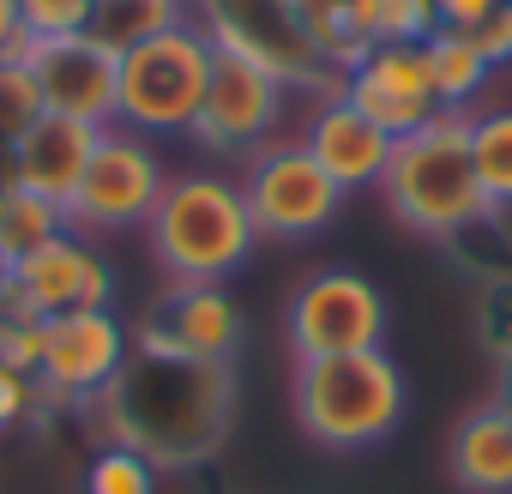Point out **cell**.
<instances>
[{
	"mask_svg": "<svg viewBox=\"0 0 512 494\" xmlns=\"http://www.w3.org/2000/svg\"><path fill=\"white\" fill-rule=\"evenodd\" d=\"M235 410L229 362H175L133 350L103 392L109 446H133L151 464H199L223 446Z\"/></svg>",
	"mask_w": 512,
	"mask_h": 494,
	"instance_id": "6da1fadb",
	"label": "cell"
},
{
	"mask_svg": "<svg viewBox=\"0 0 512 494\" xmlns=\"http://www.w3.org/2000/svg\"><path fill=\"white\" fill-rule=\"evenodd\" d=\"M380 193H386V205H392V217L404 229L434 235V241H458L476 223H488L494 205H488V193L476 181L470 109H440L434 121H422L416 133H404L392 145Z\"/></svg>",
	"mask_w": 512,
	"mask_h": 494,
	"instance_id": "7a4b0ae2",
	"label": "cell"
},
{
	"mask_svg": "<svg viewBox=\"0 0 512 494\" xmlns=\"http://www.w3.org/2000/svg\"><path fill=\"white\" fill-rule=\"evenodd\" d=\"M151 254L175 284H223L229 272L247 266V254L260 247V223L247 211L241 181L193 169L175 175L151 211Z\"/></svg>",
	"mask_w": 512,
	"mask_h": 494,
	"instance_id": "3957f363",
	"label": "cell"
},
{
	"mask_svg": "<svg viewBox=\"0 0 512 494\" xmlns=\"http://www.w3.org/2000/svg\"><path fill=\"white\" fill-rule=\"evenodd\" d=\"M404 368L386 350H350L296 362V422L314 446L362 452L398 434L404 422Z\"/></svg>",
	"mask_w": 512,
	"mask_h": 494,
	"instance_id": "277c9868",
	"label": "cell"
},
{
	"mask_svg": "<svg viewBox=\"0 0 512 494\" xmlns=\"http://www.w3.org/2000/svg\"><path fill=\"white\" fill-rule=\"evenodd\" d=\"M211 37L181 19L133 49H121V85H115V121L133 133H193L211 85Z\"/></svg>",
	"mask_w": 512,
	"mask_h": 494,
	"instance_id": "5b68a950",
	"label": "cell"
},
{
	"mask_svg": "<svg viewBox=\"0 0 512 494\" xmlns=\"http://www.w3.org/2000/svg\"><path fill=\"white\" fill-rule=\"evenodd\" d=\"M199 13L193 25L217 43V49H235L247 55L253 67H266L284 91L302 85L314 97H338V73L314 55L302 19H296V0H187Z\"/></svg>",
	"mask_w": 512,
	"mask_h": 494,
	"instance_id": "8992f818",
	"label": "cell"
},
{
	"mask_svg": "<svg viewBox=\"0 0 512 494\" xmlns=\"http://www.w3.org/2000/svg\"><path fill=\"white\" fill-rule=\"evenodd\" d=\"M284 338L296 362H320V356H350V350H380L386 344V296L344 266L308 272L290 290L284 308Z\"/></svg>",
	"mask_w": 512,
	"mask_h": 494,
	"instance_id": "52a82bcc",
	"label": "cell"
},
{
	"mask_svg": "<svg viewBox=\"0 0 512 494\" xmlns=\"http://www.w3.org/2000/svg\"><path fill=\"white\" fill-rule=\"evenodd\" d=\"M241 193H247V211L260 223V235H272V241H308L344 205V187L320 169V157L302 139H272L253 151Z\"/></svg>",
	"mask_w": 512,
	"mask_h": 494,
	"instance_id": "ba28073f",
	"label": "cell"
},
{
	"mask_svg": "<svg viewBox=\"0 0 512 494\" xmlns=\"http://www.w3.org/2000/svg\"><path fill=\"white\" fill-rule=\"evenodd\" d=\"M163 187H169V175H163L151 139L115 121V127H103L79 193L67 199V223L73 229H139V223H151Z\"/></svg>",
	"mask_w": 512,
	"mask_h": 494,
	"instance_id": "9c48e42d",
	"label": "cell"
},
{
	"mask_svg": "<svg viewBox=\"0 0 512 494\" xmlns=\"http://www.w3.org/2000/svg\"><path fill=\"white\" fill-rule=\"evenodd\" d=\"M109 296H115V272H109V260L79 229L43 241L37 254H25L13 272H0V308H7V314H31V320H55V314H79V308H109Z\"/></svg>",
	"mask_w": 512,
	"mask_h": 494,
	"instance_id": "30bf717a",
	"label": "cell"
},
{
	"mask_svg": "<svg viewBox=\"0 0 512 494\" xmlns=\"http://www.w3.org/2000/svg\"><path fill=\"white\" fill-rule=\"evenodd\" d=\"M133 338L109 308H79V314H55L43 320V362H37V386L55 404H91L115 386V374L127 368Z\"/></svg>",
	"mask_w": 512,
	"mask_h": 494,
	"instance_id": "8fae6325",
	"label": "cell"
},
{
	"mask_svg": "<svg viewBox=\"0 0 512 494\" xmlns=\"http://www.w3.org/2000/svg\"><path fill=\"white\" fill-rule=\"evenodd\" d=\"M217 49V43H211ZM284 115V85L253 67L247 55L235 49H217L211 55V85H205V109L193 121V139L205 151H223V157H253L260 145H272V127Z\"/></svg>",
	"mask_w": 512,
	"mask_h": 494,
	"instance_id": "7c38bea8",
	"label": "cell"
},
{
	"mask_svg": "<svg viewBox=\"0 0 512 494\" xmlns=\"http://www.w3.org/2000/svg\"><path fill=\"white\" fill-rule=\"evenodd\" d=\"M241 344V302L223 284H175L163 290L139 332L133 350L145 356H175V362H229Z\"/></svg>",
	"mask_w": 512,
	"mask_h": 494,
	"instance_id": "4fadbf2b",
	"label": "cell"
},
{
	"mask_svg": "<svg viewBox=\"0 0 512 494\" xmlns=\"http://www.w3.org/2000/svg\"><path fill=\"white\" fill-rule=\"evenodd\" d=\"M344 103H356L374 127H386L392 139L416 133L422 121L440 115V91H434V67H428V43H374V55L362 67L344 73L338 85Z\"/></svg>",
	"mask_w": 512,
	"mask_h": 494,
	"instance_id": "5bb4252c",
	"label": "cell"
},
{
	"mask_svg": "<svg viewBox=\"0 0 512 494\" xmlns=\"http://www.w3.org/2000/svg\"><path fill=\"white\" fill-rule=\"evenodd\" d=\"M25 67L37 79L43 115H73V121H91V127H115L121 55L103 49L91 31L85 37H55V43H31Z\"/></svg>",
	"mask_w": 512,
	"mask_h": 494,
	"instance_id": "9a60e30c",
	"label": "cell"
},
{
	"mask_svg": "<svg viewBox=\"0 0 512 494\" xmlns=\"http://www.w3.org/2000/svg\"><path fill=\"white\" fill-rule=\"evenodd\" d=\"M97 139H103V127H91V121L37 115L31 133L7 145V181L31 187V193L55 199V205L67 211V199L79 193V181H85V169H91V157H97Z\"/></svg>",
	"mask_w": 512,
	"mask_h": 494,
	"instance_id": "2e32d148",
	"label": "cell"
},
{
	"mask_svg": "<svg viewBox=\"0 0 512 494\" xmlns=\"http://www.w3.org/2000/svg\"><path fill=\"white\" fill-rule=\"evenodd\" d=\"M302 145L320 157V169H326L344 193H356V187H380V175H386L398 139H392L386 127H374L356 103L320 97L314 115H308V127H302Z\"/></svg>",
	"mask_w": 512,
	"mask_h": 494,
	"instance_id": "e0dca14e",
	"label": "cell"
},
{
	"mask_svg": "<svg viewBox=\"0 0 512 494\" xmlns=\"http://www.w3.org/2000/svg\"><path fill=\"white\" fill-rule=\"evenodd\" d=\"M452 476L470 494H512V416L500 404H482L452 428Z\"/></svg>",
	"mask_w": 512,
	"mask_h": 494,
	"instance_id": "ac0fdd59",
	"label": "cell"
},
{
	"mask_svg": "<svg viewBox=\"0 0 512 494\" xmlns=\"http://www.w3.org/2000/svg\"><path fill=\"white\" fill-rule=\"evenodd\" d=\"M296 19L338 79L374 55V0H296Z\"/></svg>",
	"mask_w": 512,
	"mask_h": 494,
	"instance_id": "d6986e66",
	"label": "cell"
},
{
	"mask_svg": "<svg viewBox=\"0 0 512 494\" xmlns=\"http://www.w3.org/2000/svg\"><path fill=\"white\" fill-rule=\"evenodd\" d=\"M67 229L73 223H67V211L55 199H43V193L0 175V272H13L25 254H37L43 241L67 235Z\"/></svg>",
	"mask_w": 512,
	"mask_h": 494,
	"instance_id": "ffe728a7",
	"label": "cell"
},
{
	"mask_svg": "<svg viewBox=\"0 0 512 494\" xmlns=\"http://www.w3.org/2000/svg\"><path fill=\"white\" fill-rule=\"evenodd\" d=\"M428 67H434V91H440V109H470L494 73V61L476 49V37L464 31H434L428 37Z\"/></svg>",
	"mask_w": 512,
	"mask_h": 494,
	"instance_id": "44dd1931",
	"label": "cell"
},
{
	"mask_svg": "<svg viewBox=\"0 0 512 494\" xmlns=\"http://www.w3.org/2000/svg\"><path fill=\"white\" fill-rule=\"evenodd\" d=\"M187 0H97V13H91V37L103 43V49H133V43H145V37H157V31H169V25H181L187 13Z\"/></svg>",
	"mask_w": 512,
	"mask_h": 494,
	"instance_id": "7402d4cb",
	"label": "cell"
},
{
	"mask_svg": "<svg viewBox=\"0 0 512 494\" xmlns=\"http://www.w3.org/2000/svg\"><path fill=\"white\" fill-rule=\"evenodd\" d=\"M470 157H476V181H482L488 205L506 211L512 205V109L470 115Z\"/></svg>",
	"mask_w": 512,
	"mask_h": 494,
	"instance_id": "603a6c76",
	"label": "cell"
},
{
	"mask_svg": "<svg viewBox=\"0 0 512 494\" xmlns=\"http://www.w3.org/2000/svg\"><path fill=\"white\" fill-rule=\"evenodd\" d=\"M85 494H157V464L133 446H103L85 470Z\"/></svg>",
	"mask_w": 512,
	"mask_h": 494,
	"instance_id": "cb8c5ba5",
	"label": "cell"
},
{
	"mask_svg": "<svg viewBox=\"0 0 512 494\" xmlns=\"http://www.w3.org/2000/svg\"><path fill=\"white\" fill-rule=\"evenodd\" d=\"M37 115H43V97H37V79H31V67L0 55V145L25 139Z\"/></svg>",
	"mask_w": 512,
	"mask_h": 494,
	"instance_id": "d4e9b609",
	"label": "cell"
},
{
	"mask_svg": "<svg viewBox=\"0 0 512 494\" xmlns=\"http://www.w3.org/2000/svg\"><path fill=\"white\" fill-rule=\"evenodd\" d=\"M97 0H19V19L31 43H55V37H85L91 31Z\"/></svg>",
	"mask_w": 512,
	"mask_h": 494,
	"instance_id": "484cf974",
	"label": "cell"
},
{
	"mask_svg": "<svg viewBox=\"0 0 512 494\" xmlns=\"http://www.w3.org/2000/svg\"><path fill=\"white\" fill-rule=\"evenodd\" d=\"M440 31L434 0H374V43H428Z\"/></svg>",
	"mask_w": 512,
	"mask_h": 494,
	"instance_id": "4316f807",
	"label": "cell"
},
{
	"mask_svg": "<svg viewBox=\"0 0 512 494\" xmlns=\"http://www.w3.org/2000/svg\"><path fill=\"white\" fill-rule=\"evenodd\" d=\"M476 332L482 344L512 368V278H494L482 284V302H476Z\"/></svg>",
	"mask_w": 512,
	"mask_h": 494,
	"instance_id": "83f0119b",
	"label": "cell"
},
{
	"mask_svg": "<svg viewBox=\"0 0 512 494\" xmlns=\"http://www.w3.org/2000/svg\"><path fill=\"white\" fill-rule=\"evenodd\" d=\"M37 398H43L37 374H25V368H7V362H0V434L19 428V422L37 410Z\"/></svg>",
	"mask_w": 512,
	"mask_h": 494,
	"instance_id": "f1b7e54d",
	"label": "cell"
},
{
	"mask_svg": "<svg viewBox=\"0 0 512 494\" xmlns=\"http://www.w3.org/2000/svg\"><path fill=\"white\" fill-rule=\"evenodd\" d=\"M434 7H440V31H482L500 7H506V0H434Z\"/></svg>",
	"mask_w": 512,
	"mask_h": 494,
	"instance_id": "f546056e",
	"label": "cell"
},
{
	"mask_svg": "<svg viewBox=\"0 0 512 494\" xmlns=\"http://www.w3.org/2000/svg\"><path fill=\"white\" fill-rule=\"evenodd\" d=\"M31 37H25V19H19V0H0V55L7 61H25Z\"/></svg>",
	"mask_w": 512,
	"mask_h": 494,
	"instance_id": "4dcf8cb0",
	"label": "cell"
},
{
	"mask_svg": "<svg viewBox=\"0 0 512 494\" xmlns=\"http://www.w3.org/2000/svg\"><path fill=\"white\" fill-rule=\"evenodd\" d=\"M500 410H506V416H512V368H506V374H500Z\"/></svg>",
	"mask_w": 512,
	"mask_h": 494,
	"instance_id": "1f68e13d",
	"label": "cell"
}]
</instances>
